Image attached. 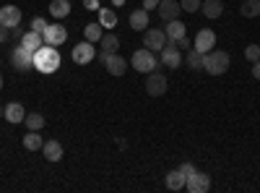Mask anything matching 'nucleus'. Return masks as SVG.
Segmentation results:
<instances>
[{"label": "nucleus", "mask_w": 260, "mask_h": 193, "mask_svg": "<svg viewBox=\"0 0 260 193\" xmlns=\"http://www.w3.org/2000/svg\"><path fill=\"white\" fill-rule=\"evenodd\" d=\"M57 68H60V52L52 45H42L39 50H34V71L50 76Z\"/></svg>", "instance_id": "nucleus-1"}, {"label": "nucleus", "mask_w": 260, "mask_h": 193, "mask_svg": "<svg viewBox=\"0 0 260 193\" xmlns=\"http://www.w3.org/2000/svg\"><path fill=\"white\" fill-rule=\"evenodd\" d=\"M229 66H232V58L224 50H216L213 47V50H208L203 55V71L211 73V76H224L229 71Z\"/></svg>", "instance_id": "nucleus-2"}, {"label": "nucleus", "mask_w": 260, "mask_h": 193, "mask_svg": "<svg viewBox=\"0 0 260 193\" xmlns=\"http://www.w3.org/2000/svg\"><path fill=\"white\" fill-rule=\"evenodd\" d=\"M11 66H13L18 73L31 71V68H34V52H31V50H26V47L18 42V45L11 50Z\"/></svg>", "instance_id": "nucleus-3"}, {"label": "nucleus", "mask_w": 260, "mask_h": 193, "mask_svg": "<svg viewBox=\"0 0 260 193\" xmlns=\"http://www.w3.org/2000/svg\"><path fill=\"white\" fill-rule=\"evenodd\" d=\"M130 66H133L138 73H151V71H156V55L151 52L148 47H143V50H136L133 52V58H130Z\"/></svg>", "instance_id": "nucleus-4"}, {"label": "nucleus", "mask_w": 260, "mask_h": 193, "mask_svg": "<svg viewBox=\"0 0 260 193\" xmlns=\"http://www.w3.org/2000/svg\"><path fill=\"white\" fill-rule=\"evenodd\" d=\"M71 58H73V63H78V66H89V63L96 58V47H94V42H89V39L78 42V45L73 47V52H71Z\"/></svg>", "instance_id": "nucleus-5"}, {"label": "nucleus", "mask_w": 260, "mask_h": 193, "mask_svg": "<svg viewBox=\"0 0 260 193\" xmlns=\"http://www.w3.org/2000/svg\"><path fill=\"white\" fill-rule=\"evenodd\" d=\"M167 87H169V81H167L164 73H159V71L146 73V92L151 97H164L167 94Z\"/></svg>", "instance_id": "nucleus-6"}, {"label": "nucleus", "mask_w": 260, "mask_h": 193, "mask_svg": "<svg viewBox=\"0 0 260 193\" xmlns=\"http://www.w3.org/2000/svg\"><path fill=\"white\" fill-rule=\"evenodd\" d=\"M164 45H167V34H164V29H146L143 32V47H148L151 52H161L164 50Z\"/></svg>", "instance_id": "nucleus-7"}, {"label": "nucleus", "mask_w": 260, "mask_h": 193, "mask_svg": "<svg viewBox=\"0 0 260 193\" xmlns=\"http://www.w3.org/2000/svg\"><path fill=\"white\" fill-rule=\"evenodd\" d=\"M185 188H187L190 193H208V190H211V175H208V173H201V170H195V173L187 178Z\"/></svg>", "instance_id": "nucleus-8"}, {"label": "nucleus", "mask_w": 260, "mask_h": 193, "mask_svg": "<svg viewBox=\"0 0 260 193\" xmlns=\"http://www.w3.org/2000/svg\"><path fill=\"white\" fill-rule=\"evenodd\" d=\"M45 45H52V47H60L65 39H68V29H65L62 24H50L47 29H45Z\"/></svg>", "instance_id": "nucleus-9"}, {"label": "nucleus", "mask_w": 260, "mask_h": 193, "mask_svg": "<svg viewBox=\"0 0 260 193\" xmlns=\"http://www.w3.org/2000/svg\"><path fill=\"white\" fill-rule=\"evenodd\" d=\"M159 55H161V63H164L167 68H172V71L182 66V55H180V50H177V45H175V42H167V45H164V50H161Z\"/></svg>", "instance_id": "nucleus-10"}, {"label": "nucleus", "mask_w": 260, "mask_h": 193, "mask_svg": "<svg viewBox=\"0 0 260 193\" xmlns=\"http://www.w3.org/2000/svg\"><path fill=\"white\" fill-rule=\"evenodd\" d=\"M192 47L198 50V52H208V50H213L216 47V32L213 29H201L198 34H195V42H192Z\"/></svg>", "instance_id": "nucleus-11"}, {"label": "nucleus", "mask_w": 260, "mask_h": 193, "mask_svg": "<svg viewBox=\"0 0 260 193\" xmlns=\"http://www.w3.org/2000/svg\"><path fill=\"white\" fill-rule=\"evenodd\" d=\"M156 11H159V18L161 21H172V18H180L182 6H180V0H161Z\"/></svg>", "instance_id": "nucleus-12"}, {"label": "nucleus", "mask_w": 260, "mask_h": 193, "mask_svg": "<svg viewBox=\"0 0 260 193\" xmlns=\"http://www.w3.org/2000/svg\"><path fill=\"white\" fill-rule=\"evenodd\" d=\"M127 26L133 29V32H146V29H148V11H146V8L130 11V16H127Z\"/></svg>", "instance_id": "nucleus-13"}, {"label": "nucleus", "mask_w": 260, "mask_h": 193, "mask_svg": "<svg viewBox=\"0 0 260 193\" xmlns=\"http://www.w3.org/2000/svg\"><path fill=\"white\" fill-rule=\"evenodd\" d=\"M104 71H110V76H122L127 71V60L117 52H110V58L104 60Z\"/></svg>", "instance_id": "nucleus-14"}, {"label": "nucleus", "mask_w": 260, "mask_h": 193, "mask_svg": "<svg viewBox=\"0 0 260 193\" xmlns=\"http://www.w3.org/2000/svg\"><path fill=\"white\" fill-rule=\"evenodd\" d=\"M0 24L8 26V29L18 26L21 24V8L18 6H3L0 8Z\"/></svg>", "instance_id": "nucleus-15"}, {"label": "nucleus", "mask_w": 260, "mask_h": 193, "mask_svg": "<svg viewBox=\"0 0 260 193\" xmlns=\"http://www.w3.org/2000/svg\"><path fill=\"white\" fill-rule=\"evenodd\" d=\"M185 32H187V26L182 24L180 18H172V21H167V26H164L167 42H177V39H182V37H185Z\"/></svg>", "instance_id": "nucleus-16"}, {"label": "nucleus", "mask_w": 260, "mask_h": 193, "mask_svg": "<svg viewBox=\"0 0 260 193\" xmlns=\"http://www.w3.org/2000/svg\"><path fill=\"white\" fill-rule=\"evenodd\" d=\"M24 118H26V107L21 104V102H11V104H6V120H8V123L18 125V123H24Z\"/></svg>", "instance_id": "nucleus-17"}, {"label": "nucleus", "mask_w": 260, "mask_h": 193, "mask_svg": "<svg viewBox=\"0 0 260 193\" xmlns=\"http://www.w3.org/2000/svg\"><path fill=\"white\" fill-rule=\"evenodd\" d=\"M42 154H45L47 162H60L62 159V144L60 141H45V146H42Z\"/></svg>", "instance_id": "nucleus-18"}, {"label": "nucleus", "mask_w": 260, "mask_h": 193, "mask_svg": "<svg viewBox=\"0 0 260 193\" xmlns=\"http://www.w3.org/2000/svg\"><path fill=\"white\" fill-rule=\"evenodd\" d=\"M201 13L206 18H219L224 13V0H203V3H201Z\"/></svg>", "instance_id": "nucleus-19"}, {"label": "nucleus", "mask_w": 260, "mask_h": 193, "mask_svg": "<svg viewBox=\"0 0 260 193\" xmlns=\"http://www.w3.org/2000/svg\"><path fill=\"white\" fill-rule=\"evenodd\" d=\"M21 45L34 52V50H39L42 45H45V37H42L39 32H34V29H29V32H24V37H21Z\"/></svg>", "instance_id": "nucleus-20"}, {"label": "nucleus", "mask_w": 260, "mask_h": 193, "mask_svg": "<svg viewBox=\"0 0 260 193\" xmlns=\"http://www.w3.org/2000/svg\"><path fill=\"white\" fill-rule=\"evenodd\" d=\"M185 183H187V178L180 173V170H172V173H167V178H164V185L169 190H185Z\"/></svg>", "instance_id": "nucleus-21"}, {"label": "nucleus", "mask_w": 260, "mask_h": 193, "mask_svg": "<svg viewBox=\"0 0 260 193\" xmlns=\"http://www.w3.org/2000/svg\"><path fill=\"white\" fill-rule=\"evenodd\" d=\"M71 13V0H52L50 3V16L52 18H65Z\"/></svg>", "instance_id": "nucleus-22"}, {"label": "nucleus", "mask_w": 260, "mask_h": 193, "mask_svg": "<svg viewBox=\"0 0 260 193\" xmlns=\"http://www.w3.org/2000/svg\"><path fill=\"white\" fill-rule=\"evenodd\" d=\"M42 146H45V139H42L39 131H31L24 136V149H29V152H42Z\"/></svg>", "instance_id": "nucleus-23"}, {"label": "nucleus", "mask_w": 260, "mask_h": 193, "mask_svg": "<svg viewBox=\"0 0 260 193\" xmlns=\"http://www.w3.org/2000/svg\"><path fill=\"white\" fill-rule=\"evenodd\" d=\"M96 13H99V24H102L104 29H115V26H117V13H115L112 8H99Z\"/></svg>", "instance_id": "nucleus-24"}, {"label": "nucleus", "mask_w": 260, "mask_h": 193, "mask_svg": "<svg viewBox=\"0 0 260 193\" xmlns=\"http://www.w3.org/2000/svg\"><path fill=\"white\" fill-rule=\"evenodd\" d=\"M83 37L89 39V42H99L104 37V26L99 24V21H91V24L83 26Z\"/></svg>", "instance_id": "nucleus-25"}, {"label": "nucleus", "mask_w": 260, "mask_h": 193, "mask_svg": "<svg viewBox=\"0 0 260 193\" xmlns=\"http://www.w3.org/2000/svg\"><path fill=\"white\" fill-rule=\"evenodd\" d=\"M240 13H242L245 18H257V16H260V0H242Z\"/></svg>", "instance_id": "nucleus-26"}, {"label": "nucleus", "mask_w": 260, "mask_h": 193, "mask_svg": "<svg viewBox=\"0 0 260 193\" xmlns=\"http://www.w3.org/2000/svg\"><path fill=\"white\" fill-rule=\"evenodd\" d=\"M99 45H102V50H107V52H117V50H120V37L112 34V32H110V34L104 32V37L99 39Z\"/></svg>", "instance_id": "nucleus-27"}, {"label": "nucleus", "mask_w": 260, "mask_h": 193, "mask_svg": "<svg viewBox=\"0 0 260 193\" xmlns=\"http://www.w3.org/2000/svg\"><path fill=\"white\" fill-rule=\"evenodd\" d=\"M24 123H26L29 131H42V128H45V115L42 113H26Z\"/></svg>", "instance_id": "nucleus-28"}, {"label": "nucleus", "mask_w": 260, "mask_h": 193, "mask_svg": "<svg viewBox=\"0 0 260 193\" xmlns=\"http://www.w3.org/2000/svg\"><path fill=\"white\" fill-rule=\"evenodd\" d=\"M185 63H187V68H190V71H203V52H198V50H187Z\"/></svg>", "instance_id": "nucleus-29"}, {"label": "nucleus", "mask_w": 260, "mask_h": 193, "mask_svg": "<svg viewBox=\"0 0 260 193\" xmlns=\"http://www.w3.org/2000/svg\"><path fill=\"white\" fill-rule=\"evenodd\" d=\"M201 3L203 0H180V6L185 13H195V11H201Z\"/></svg>", "instance_id": "nucleus-30"}, {"label": "nucleus", "mask_w": 260, "mask_h": 193, "mask_svg": "<svg viewBox=\"0 0 260 193\" xmlns=\"http://www.w3.org/2000/svg\"><path fill=\"white\" fill-rule=\"evenodd\" d=\"M245 58H247L250 63L260 60V45H247V47H245Z\"/></svg>", "instance_id": "nucleus-31"}, {"label": "nucleus", "mask_w": 260, "mask_h": 193, "mask_svg": "<svg viewBox=\"0 0 260 193\" xmlns=\"http://www.w3.org/2000/svg\"><path fill=\"white\" fill-rule=\"evenodd\" d=\"M47 26H50V24H47V21L42 18V16H34V18H31V29H34V32L45 34V29H47Z\"/></svg>", "instance_id": "nucleus-32"}, {"label": "nucleus", "mask_w": 260, "mask_h": 193, "mask_svg": "<svg viewBox=\"0 0 260 193\" xmlns=\"http://www.w3.org/2000/svg\"><path fill=\"white\" fill-rule=\"evenodd\" d=\"M177 170H180V173H182L185 178H190V175L195 173V164H192V162H182V164H180Z\"/></svg>", "instance_id": "nucleus-33"}, {"label": "nucleus", "mask_w": 260, "mask_h": 193, "mask_svg": "<svg viewBox=\"0 0 260 193\" xmlns=\"http://www.w3.org/2000/svg\"><path fill=\"white\" fill-rule=\"evenodd\" d=\"M8 39H11V29H8V26H3V24H0V45H6Z\"/></svg>", "instance_id": "nucleus-34"}, {"label": "nucleus", "mask_w": 260, "mask_h": 193, "mask_svg": "<svg viewBox=\"0 0 260 193\" xmlns=\"http://www.w3.org/2000/svg\"><path fill=\"white\" fill-rule=\"evenodd\" d=\"M175 45H177V50H190V47H192V45H190V39H187V34H185L182 39H177Z\"/></svg>", "instance_id": "nucleus-35"}, {"label": "nucleus", "mask_w": 260, "mask_h": 193, "mask_svg": "<svg viewBox=\"0 0 260 193\" xmlns=\"http://www.w3.org/2000/svg\"><path fill=\"white\" fill-rule=\"evenodd\" d=\"M83 8L86 11H99V0H83Z\"/></svg>", "instance_id": "nucleus-36"}, {"label": "nucleus", "mask_w": 260, "mask_h": 193, "mask_svg": "<svg viewBox=\"0 0 260 193\" xmlns=\"http://www.w3.org/2000/svg\"><path fill=\"white\" fill-rule=\"evenodd\" d=\"M21 37H24V29H21V24H18V26L11 29V39H18L21 42Z\"/></svg>", "instance_id": "nucleus-37"}, {"label": "nucleus", "mask_w": 260, "mask_h": 193, "mask_svg": "<svg viewBox=\"0 0 260 193\" xmlns=\"http://www.w3.org/2000/svg\"><path fill=\"white\" fill-rule=\"evenodd\" d=\"M159 3H161V0H143V8H146V11H151V8H159Z\"/></svg>", "instance_id": "nucleus-38"}, {"label": "nucleus", "mask_w": 260, "mask_h": 193, "mask_svg": "<svg viewBox=\"0 0 260 193\" xmlns=\"http://www.w3.org/2000/svg\"><path fill=\"white\" fill-rule=\"evenodd\" d=\"M252 78H255V81H260V60H255V63H252Z\"/></svg>", "instance_id": "nucleus-39"}, {"label": "nucleus", "mask_w": 260, "mask_h": 193, "mask_svg": "<svg viewBox=\"0 0 260 193\" xmlns=\"http://www.w3.org/2000/svg\"><path fill=\"white\" fill-rule=\"evenodd\" d=\"M122 3H125V0H112V6H117V8H120Z\"/></svg>", "instance_id": "nucleus-40"}, {"label": "nucleus", "mask_w": 260, "mask_h": 193, "mask_svg": "<svg viewBox=\"0 0 260 193\" xmlns=\"http://www.w3.org/2000/svg\"><path fill=\"white\" fill-rule=\"evenodd\" d=\"M6 115V107H0V118H3Z\"/></svg>", "instance_id": "nucleus-41"}, {"label": "nucleus", "mask_w": 260, "mask_h": 193, "mask_svg": "<svg viewBox=\"0 0 260 193\" xmlns=\"http://www.w3.org/2000/svg\"><path fill=\"white\" fill-rule=\"evenodd\" d=\"M0 89H3V76H0Z\"/></svg>", "instance_id": "nucleus-42"}]
</instances>
